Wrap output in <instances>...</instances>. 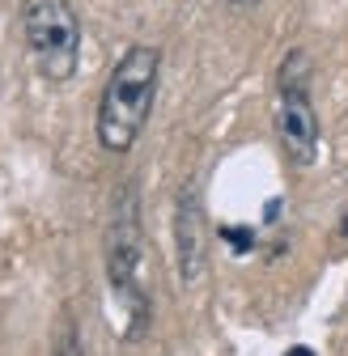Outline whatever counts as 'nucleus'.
Returning a JSON list of instances; mask_svg holds the SVG:
<instances>
[{
	"label": "nucleus",
	"mask_w": 348,
	"mask_h": 356,
	"mask_svg": "<svg viewBox=\"0 0 348 356\" xmlns=\"http://www.w3.org/2000/svg\"><path fill=\"white\" fill-rule=\"evenodd\" d=\"M157 72H161V51L149 42L127 47L111 68L98 102V145L106 153H127L145 131V119L157 98Z\"/></svg>",
	"instance_id": "f257e3e1"
},
{
	"label": "nucleus",
	"mask_w": 348,
	"mask_h": 356,
	"mask_svg": "<svg viewBox=\"0 0 348 356\" xmlns=\"http://www.w3.org/2000/svg\"><path fill=\"white\" fill-rule=\"evenodd\" d=\"M141 254H145V242H141V220H136V195L123 191L111 216V229H106V280L127 309L123 339H132V343L145 339L149 314H153L149 293L141 284Z\"/></svg>",
	"instance_id": "f03ea898"
},
{
	"label": "nucleus",
	"mask_w": 348,
	"mask_h": 356,
	"mask_svg": "<svg viewBox=\"0 0 348 356\" xmlns=\"http://www.w3.org/2000/svg\"><path fill=\"white\" fill-rule=\"evenodd\" d=\"M52 356H85V348H81V331H77V323H64V327L56 331V343H52Z\"/></svg>",
	"instance_id": "423d86ee"
},
{
	"label": "nucleus",
	"mask_w": 348,
	"mask_h": 356,
	"mask_svg": "<svg viewBox=\"0 0 348 356\" xmlns=\"http://www.w3.org/2000/svg\"><path fill=\"white\" fill-rule=\"evenodd\" d=\"M285 356H315V348H306V343H297V348H289Z\"/></svg>",
	"instance_id": "6e6552de"
},
{
	"label": "nucleus",
	"mask_w": 348,
	"mask_h": 356,
	"mask_svg": "<svg viewBox=\"0 0 348 356\" xmlns=\"http://www.w3.org/2000/svg\"><path fill=\"white\" fill-rule=\"evenodd\" d=\"M340 238H348V212L340 216Z\"/></svg>",
	"instance_id": "1a4fd4ad"
},
{
	"label": "nucleus",
	"mask_w": 348,
	"mask_h": 356,
	"mask_svg": "<svg viewBox=\"0 0 348 356\" xmlns=\"http://www.w3.org/2000/svg\"><path fill=\"white\" fill-rule=\"evenodd\" d=\"M22 34L34 56V68L52 85L72 81L77 60H81V17L68 0H26Z\"/></svg>",
	"instance_id": "7ed1b4c3"
},
{
	"label": "nucleus",
	"mask_w": 348,
	"mask_h": 356,
	"mask_svg": "<svg viewBox=\"0 0 348 356\" xmlns=\"http://www.w3.org/2000/svg\"><path fill=\"white\" fill-rule=\"evenodd\" d=\"M280 106H276V131L293 165H315L319 157V119L310 102V60L301 47H293L276 72Z\"/></svg>",
	"instance_id": "20e7f679"
},
{
	"label": "nucleus",
	"mask_w": 348,
	"mask_h": 356,
	"mask_svg": "<svg viewBox=\"0 0 348 356\" xmlns=\"http://www.w3.org/2000/svg\"><path fill=\"white\" fill-rule=\"evenodd\" d=\"M221 238H226L238 254H246V250L255 246V234H251V229H234V225H226V229H221Z\"/></svg>",
	"instance_id": "0eeeda50"
},
{
	"label": "nucleus",
	"mask_w": 348,
	"mask_h": 356,
	"mask_svg": "<svg viewBox=\"0 0 348 356\" xmlns=\"http://www.w3.org/2000/svg\"><path fill=\"white\" fill-rule=\"evenodd\" d=\"M204 254H208L204 208H200L196 187L187 183L179 191V200H174V267H179V280L183 284H196L204 276Z\"/></svg>",
	"instance_id": "39448f33"
}]
</instances>
